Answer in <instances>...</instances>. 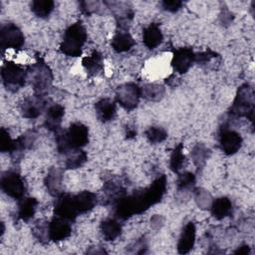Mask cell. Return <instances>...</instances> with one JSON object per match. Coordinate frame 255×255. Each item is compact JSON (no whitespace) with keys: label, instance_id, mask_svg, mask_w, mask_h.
Here are the masks:
<instances>
[{"label":"cell","instance_id":"obj_1","mask_svg":"<svg viewBox=\"0 0 255 255\" xmlns=\"http://www.w3.org/2000/svg\"><path fill=\"white\" fill-rule=\"evenodd\" d=\"M166 176H158L149 186L134 191L118 200L113 206L118 218L126 220L135 214H140L150 206L158 203L166 190Z\"/></svg>","mask_w":255,"mask_h":255},{"label":"cell","instance_id":"obj_2","mask_svg":"<svg viewBox=\"0 0 255 255\" xmlns=\"http://www.w3.org/2000/svg\"><path fill=\"white\" fill-rule=\"evenodd\" d=\"M88 141L89 128L82 123H74L68 128V129L56 132L57 150L63 154L82 148L88 143Z\"/></svg>","mask_w":255,"mask_h":255},{"label":"cell","instance_id":"obj_3","mask_svg":"<svg viewBox=\"0 0 255 255\" xmlns=\"http://www.w3.org/2000/svg\"><path fill=\"white\" fill-rule=\"evenodd\" d=\"M87 41V31L82 22H76L70 25L65 33L60 45L63 54L70 57H79L82 55V48Z\"/></svg>","mask_w":255,"mask_h":255},{"label":"cell","instance_id":"obj_4","mask_svg":"<svg viewBox=\"0 0 255 255\" xmlns=\"http://www.w3.org/2000/svg\"><path fill=\"white\" fill-rule=\"evenodd\" d=\"M228 114L233 118H247L248 120L253 121L254 90L251 85L244 84L238 88Z\"/></svg>","mask_w":255,"mask_h":255},{"label":"cell","instance_id":"obj_5","mask_svg":"<svg viewBox=\"0 0 255 255\" xmlns=\"http://www.w3.org/2000/svg\"><path fill=\"white\" fill-rule=\"evenodd\" d=\"M27 80L36 95L45 96L52 86L53 74L50 67L42 59H38L27 69Z\"/></svg>","mask_w":255,"mask_h":255},{"label":"cell","instance_id":"obj_6","mask_svg":"<svg viewBox=\"0 0 255 255\" xmlns=\"http://www.w3.org/2000/svg\"><path fill=\"white\" fill-rule=\"evenodd\" d=\"M1 78L7 90L16 92L25 85L27 81V70L14 62L7 61L2 65Z\"/></svg>","mask_w":255,"mask_h":255},{"label":"cell","instance_id":"obj_7","mask_svg":"<svg viewBox=\"0 0 255 255\" xmlns=\"http://www.w3.org/2000/svg\"><path fill=\"white\" fill-rule=\"evenodd\" d=\"M1 189L8 196L21 199L26 192V184L24 179L16 171H6L1 175Z\"/></svg>","mask_w":255,"mask_h":255},{"label":"cell","instance_id":"obj_8","mask_svg":"<svg viewBox=\"0 0 255 255\" xmlns=\"http://www.w3.org/2000/svg\"><path fill=\"white\" fill-rule=\"evenodd\" d=\"M25 38L21 29L14 23H6L0 29V46L2 50L21 49L24 45Z\"/></svg>","mask_w":255,"mask_h":255},{"label":"cell","instance_id":"obj_9","mask_svg":"<svg viewBox=\"0 0 255 255\" xmlns=\"http://www.w3.org/2000/svg\"><path fill=\"white\" fill-rule=\"evenodd\" d=\"M140 87L134 83H126L117 88L116 100L127 111H131L138 105Z\"/></svg>","mask_w":255,"mask_h":255},{"label":"cell","instance_id":"obj_10","mask_svg":"<svg viewBox=\"0 0 255 255\" xmlns=\"http://www.w3.org/2000/svg\"><path fill=\"white\" fill-rule=\"evenodd\" d=\"M54 212L56 216L66 219L70 222L74 221L80 214L75 203L73 194L61 192L55 197L54 201Z\"/></svg>","mask_w":255,"mask_h":255},{"label":"cell","instance_id":"obj_11","mask_svg":"<svg viewBox=\"0 0 255 255\" xmlns=\"http://www.w3.org/2000/svg\"><path fill=\"white\" fill-rule=\"evenodd\" d=\"M219 146L226 155H232L236 153L242 145V137L239 132L231 129L226 125L220 128L218 135Z\"/></svg>","mask_w":255,"mask_h":255},{"label":"cell","instance_id":"obj_12","mask_svg":"<svg viewBox=\"0 0 255 255\" xmlns=\"http://www.w3.org/2000/svg\"><path fill=\"white\" fill-rule=\"evenodd\" d=\"M45 96L34 95L26 98L20 107L21 114L26 119H36L48 108Z\"/></svg>","mask_w":255,"mask_h":255},{"label":"cell","instance_id":"obj_13","mask_svg":"<svg viewBox=\"0 0 255 255\" xmlns=\"http://www.w3.org/2000/svg\"><path fill=\"white\" fill-rule=\"evenodd\" d=\"M195 62V53L191 48L183 47L175 50L171 58V66L178 74H185Z\"/></svg>","mask_w":255,"mask_h":255},{"label":"cell","instance_id":"obj_14","mask_svg":"<svg viewBox=\"0 0 255 255\" xmlns=\"http://www.w3.org/2000/svg\"><path fill=\"white\" fill-rule=\"evenodd\" d=\"M45 112V128L50 131H59L62 124V119L65 115V108L59 104H51L48 106Z\"/></svg>","mask_w":255,"mask_h":255},{"label":"cell","instance_id":"obj_15","mask_svg":"<svg viewBox=\"0 0 255 255\" xmlns=\"http://www.w3.org/2000/svg\"><path fill=\"white\" fill-rule=\"evenodd\" d=\"M72 233V227L70 221L60 218L58 216L54 217L49 221V236L50 240L54 242H59L68 238Z\"/></svg>","mask_w":255,"mask_h":255},{"label":"cell","instance_id":"obj_16","mask_svg":"<svg viewBox=\"0 0 255 255\" xmlns=\"http://www.w3.org/2000/svg\"><path fill=\"white\" fill-rule=\"evenodd\" d=\"M113 10L117 24L121 29H127L133 17V11L127 3L123 2H105Z\"/></svg>","mask_w":255,"mask_h":255},{"label":"cell","instance_id":"obj_17","mask_svg":"<svg viewBox=\"0 0 255 255\" xmlns=\"http://www.w3.org/2000/svg\"><path fill=\"white\" fill-rule=\"evenodd\" d=\"M196 228L193 222H188L182 228L178 242H177V251L180 254L188 253L194 246L195 243Z\"/></svg>","mask_w":255,"mask_h":255},{"label":"cell","instance_id":"obj_18","mask_svg":"<svg viewBox=\"0 0 255 255\" xmlns=\"http://www.w3.org/2000/svg\"><path fill=\"white\" fill-rule=\"evenodd\" d=\"M104 193L107 197V200L114 205L118 200L127 195V189L120 180L118 179H109L105 182L103 187Z\"/></svg>","mask_w":255,"mask_h":255},{"label":"cell","instance_id":"obj_19","mask_svg":"<svg viewBox=\"0 0 255 255\" xmlns=\"http://www.w3.org/2000/svg\"><path fill=\"white\" fill-rule=\"evenodd\" d=\"M95 111L98 119L103 123H107L115 119L117 114V106L114 101L106 98L98 101L95 104Z\"/></svg>","mask_w":255,"mask_h":255},{"label":"cell","instance_id":"obj_20","mask_svg":"<svg viewBox=\"0 0 255 255\" xmlns=\"http://www.w3.org/2000/svg\"><path fill=\"white\" fill-rule=\"evenodd\" d=\"M62 181L63 170L59 167L50 168L44 180L48 192L55 197L62 192Z\"/></svg>","mask_w":255,"mask_h":255},{"label":"cell","instance_id":"obj_21","mask_svg":"<svg viewBox=\"0 0 255 255\" xmlns=\"http://www.w3.org/2000/svg\"><path fill=\"white\" fill-rule=\"evenodd\" d=\"M163 40L162 32L156 23H151L142 31V42L148 49H154L161 44Z\"/></svg>","mask_w":255,"mask_h":255},{"label":"cell","instance_id":"obj_22","mask_svg":"<svg viewBox=\"0 0 255 255\" xmlns=\"http://www.w3.org/2000/svg\"><path fill=\"white\" fill-rule=\"evenodd\" d=\"M212 216L215 219L221 220L232 213L233 205L231 200L226 196H221L214 199L209 207Z\"/></svg>","mask_w":255,"mask_h":255},{"label":"cell","instance_id":"obj_23","mask_svg":"<svg viewBox=\"0 0 255 255\" xmlns=\"http://www.w3.org/2000/svg\"><path fill=\"white\" fill-rule=\"evenodd\" d=\"M74 198L80 214L92 210L98 203V197L96 193L88 190H84L79 192L78 194H75Z\"/></svg>","mask_w":255,"mask_h":255},{"label":"cell","instance_id":"obj_24","mask_svg":"<svg viewBox=\"0 0 255 255\" xmlns=\"http://www.w3.org/2000/svg\"><path fill=\"white\" fill-rule=\"evenodd\" d=\"M82 65L89 75L96 76L100 74L104 69L103 56L100 52L94 51L91 55L83 58Z\"/></svg>","mask_w":255,"mask_h":255},{"label":"cell","instance_id":"obj_25","mask_svg":"<svg viewBox=\"0 0 255 255\" xmlns=\"http://www.w3.org/2000/svg\"><path fill=\"white\" fill-rule=\"evenodd\" d=\"M135 42L131 35L128 31H121L118 32L112 39L111 45L112 48L117 53H124L129 51L133 46Z\"/></svg>","mask_w":255,"mask_h":255},{"label":"cell","instance_id":"obj_26","mask_svg":"<svg viewBox=\"0 0 255 255\" xmlns=\"http://www.w3.org/2000/svg\"><path fill=\"white\" fill-rule=\"evenodd\" d=\"M38 201L34 197H22L18 203L17 215L23 221H29L36 212Z\"/></svg>","mask_w":255,"mask_h":255},{"label":"cell","instance_id":"obj_27","mask_svg":"<svg viewBox=\"0 0 255 255\" xmlns=\"http://www.w3.org/2000/svg\"><path fill=\"white\" fill-rule=\"evenodd\" d=\"M103 237L108 241L116 240L122 234V225L115 218H106L100 225Z\"/></svg>","mask_w":255,"mask_h":255},{"label":"cell","instance_id":"obj_28","mask_svg":"<svg viewBox=\"0 0 255 255\" xmlns=\"http://www.w3.org/2000/svg\"><path fill=\"white\" fill-rule=\"evenodd\" d=\"M165 94V88L157 84H144L140 87V96L150 102L160 101Z\"/></svg>","mask_w":255,"mask_h":255},{"label":"cell","instance_id":"obj_29","mask_svg":"<svg viewBox=\"0 0 255 255\" xmlns=\"http://www.w3.org/2000/svg\"><path fill=\"white\" fill-rule=\"evenodd\" d=\"M176 183L178 193L183 194V196H186L193 190L195 184V175L192 172L185 171L179 174Z\"/></svg>","mask_w":255,"mask_h":255},{"label":"cell","instance_id":"obj_30","mask_svg":"<svg viewBox=\"0 0 255 255\" xmlns=\"http://www.w3.org/2000/svg\"><path fill=\"white\" fill-rule=\"evenodd\" d=\"M67 158L65 160V166L68 169H76L81 167L87 161L86 151L80 149H75L66 154Z\"/></svg>","mask_w":255,"mask_h":255},{"label":"cell","instance_id":"obj_31","mask_svg":"<svg viewBox=\"0 0 255 255\" xmlns=\"http://www.w3.org/2000/svg\"><path fill=\"white\" fill-rule=\"evenodd\" d=\"M54 6L52 0H35L31 3V10L37 17L47 18L54 10Z\"/></svg>","mask_w":255,"mask_h":255},{"label":"cell","instance_id":"obj_32","mask_svg":"<svg viewBox=\"0 0 255 255\" xmlns=\"http://www.w3.org/2000/svg\"><path fill=\"white\" fill-rule=\"evenodd\" d=\"M185 162L182 143H178L172 150L169 158V168L173 172H178Z\"/></svg>","mask_w":255,"mask_h":255},{"label":"cell","instance_id":"obj_33","mask_svg":"<svg viewBox=\"0 0 255 255\" xmlns=\"http://www.w3.org/2000/svg\"><path fill=\"white\" fill-rule=\"evenodd\" d=\"M190 155L192 157L194 164L199 169L204 166L209 155V149L203 143H196L192 147Z\"/></svg>","mask_w":255,"mask_h":255},{"label":"cell","instance_id":"obj_34","mask_svg":"<svg viewBox=\"0 0 255 255\" xmlns=\"http://www.w3.org/2000/svg\"><path fill=\"white\" fill-rule=\"evenodd\" d=\"M32 233L34 237L41 243L45 244L50 241V236H49V222L45 220H39L37 221L33 228H32Z\"/></svg>","mask_w":255,"mask_h":255},{"label":"cell","instance_id":"obj_35","mask_svg":"<svg viewBox=\"0 0 255 255\" xmlns=\"http://www.w3.org/2000/svg\"><path fill=\"white\" fill-rule=\"evenodd\" d=\"M145 137L150 143H160L167 138V131L161 127L152 126L145 130Z\"/></svg>","mask_w":255,"mask_h":255},{"label":"cell","instance_id":"obj_36","mask_svg":"<svg viewBox=\"0 0 255 255\" xmlns=\"http://www.w3.org/2000/svg\"><path fill=\"white\" fill-rule=\"evenodd\" d=\"M15 139H12L10 136V133L4 128H1L0 132V150L1 152H9L13 150Z\"/></svg>","mask_w":255,"mask_h":255},{"label":"cell","instance_id":"obj_37","mask_svg":"<svg viewBox=\"0 0 255 255\" xmlns=\"http://www.w3.org/2000/svg\"><path fill=\"white\" fill-rule=\"evenodd\" d=\"M195 201L197 205L202 209H209L211 205V196L210 194L203 189H198L195 192Z\"/></svg>","mask_w":255,"mask_h":255},{"label":"cell","instance_id":"obj_38","mask_svg":"<svg viewBox=\"0 0 255 255\" xmlns=\"http://www.w3.org/2000/svg\"><path fill=\"white\" fill-rule=\"evenodd\" d=\"M146 249H147V244H146V241L144 240V238L137 239L134 242H132L131 244H129L128 246H127V252H128V253L141 254V253H145Z\"/></svg>","mask_w":255,"mask_h":255},{"label":"cell","instance_id":"obj_39","mask_svg":"<svg viewBox=\"0 0 255 255\" xmlns=\"http://www.w3.org/2000/svg\"><path fill=\"white\" fill-rule=\"evenodd\" d=\"M216 57H217V54L208 49L204 52L195 54V62L198 63V65H207L209 62H211V60L215 59Z\"/></svg>","mask_w":255,"mask_h":255},{"label":"cell","instance_id":"obj_40","mask_svg":"<svg viewBox=\"0 0 255 255\" xmlns=\"http://www.w3.org/2000/svg\"><path fill=\"white\" fill-rule=\"evenodd\" d=\"M100 2H90V1H85V2H81L80 6H81V10L83 11V13L90 15L92 13H97L98 10L100 9L99 7Z\"/></svg>","mask_w":255,"mask_h":255},{"label":"cell","instance_id":"obj_41","mask_svg":"<svg viewBox=\"0 0 255 255\" xmlns=\"http://www.w3.org/2000/svg\"><path fill=\"white\" fill-rule=\"evenodd\" d=\"M182 4L183 3L181 1H178V0H169V1L165 0V1L161 2L162 8L165 11H168V12H171V13L177 12L181 8Z\"/></svg>","mask_w":255,"mask_h":255},{"label":"cell","instance_id":"obj_42","mask_svg":"<svg viewBox=\"0 0 255 255\" xmlns=\"http://www.w3.org/2000/svg\"><path fill=\"white\" fill-rule=\"evenodd\" d=\"M235 254H249L250 253V247L247 244H243L239 246L235 251Z\"/></svg>","mask_w":255,"mask_h":255},{"label":"cell","instance_id":"obj_43","mask_svg":"<svg viewBox=\"0 0 255 255\" xmlns=\"http://www.w3.org/2000/svg\"><path fill=\"white\" fill-rule=\"evenodd\" d=\"M126 135L128 138H133L136 135V129L134 127H128L126 128Z\"/></svg>","mask_w":255,"mask_h":255},{"label":"cell","instance_id":"obj_44","mask_svg":"<svg viewBox=\"0 0 255 255\" xmlns=\"http://www.w3.org/2000/svg\"><path fill=\"white\" fill-rule=\"evenodd\" d=\"M100 247L99 246H93V247H91V249H89L88 251H87V253H91V254H98V253H100V254H103V253H107V251L103 248V249H99Z\"/></svg>","mask_w":255,"mask_h":255}]
</instances>
